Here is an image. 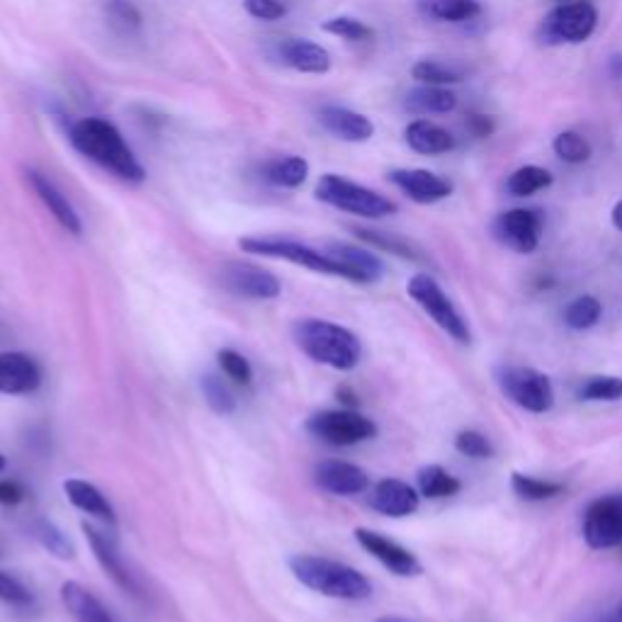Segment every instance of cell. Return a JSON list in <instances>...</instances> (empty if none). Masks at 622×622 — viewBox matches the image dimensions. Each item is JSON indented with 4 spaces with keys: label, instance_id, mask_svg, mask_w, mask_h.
Listing matches in <instances>:
<instances>
[{
    "label": "cell",
    "instance_id": "48",
    "mask_svg": "<svg viewBox=\"0 0 622 622\" xmlns=\"http://www.w3.org/2000/svg\"><path fill=\"white\" fill-rule=\"evenodd\" d=\"M608 71L613 78H620L622 81V54H613L608 61Z\"/></svg>",
    "mask_w": 622,
    "mask_h": 622
},
{
    "label": "cell",
    "instance_id": "44",
    "mask_svg": "<svg viewBox=\"0 0 622 622\" xmlns=\"http://www.w3.org/2000/svg\"><path fill=\"white\" fill-rule=\"evenodd\" d=\"M246 13L256 20L275 22L287 15V5L282 0H244Z\"/></svg>",
    "mask_w": 622,
    "mask_h": 622
},
{
    "label": "cell",
    "instance_id": "16",
    "mask_svg": "<svg viewBox=\"0 0 622 622\" xmlns=\"http://www.w3.org/2000/svg\"><path fill=\"white\" fill-rule=\"evenodd\" d=\"M42 387V367L27 353H0V394L22 397Z\"/></svg>",
    "mask_w": 622,
    "mask_h": 622
},
{
    "label": "cell",
    "instance_id": "20",
    "mask_svg": "<svg viewBox=\"0 0 622 622\" xmlns=\"http://www.w3.org/2000/svg\"><path fill=\"white\" fill-rule=\"evenodd\" d=\"M27 180H30L32 190L37 192V197L44 202V207H47L52 217L61 224V229H66L73 236H81L83 224H81V217H78V212L69 202V197H66L47 176L35 171V168H30L27 171Z\"/></svg>",
    "mask_w": 622,
    "mask_h": 622
},
{
    "label": "cell",
    "instance_id": "17",
    "mask_svg": "<svg viewBox=\"0 0 622 622\" xmlns=\"http://www.w3.org/2000/svg\"><path fill=\"white\" fill-rule=\"evenodd\" d=\"M81 528H83V533L88 538L90 550H93L95 559L100 562V567L105 569V574L110 576V579L115 581L120 588H124V591H127L129 596L139 598L142 596V586H139L137 579H134V574L127 567H124V562L120 557L115 542H112L105 533H100V530L93 528V525L83 523Z\"/></svg>",
    "mask_w": 622,
    "mask_h": 622
},
{
    "label": "cell",
    "instance_id": "38",
    "mask_svg": "<svg viewBox=\"0 0 622 622\" xmlns=\"http://www.w3.org/2000/svg\"><path fill=\"white\" fill-rule=\"evenodd\" d=\"M355 236H358L360 241H365V244H370V246L380 248V251H387V253L409 258V260H418V258H421V253H418L409 241H404V239H399V236H394V234L372 231V229H355Z\"/></svg>",
    "mask_w": 622,
    "mask_h": 622
},
{
    "label": "cell",
    "instance_id": "7",
    "mask_svg": "<svg viewBox=\"0 0 622 622\" xmlns=\"http://www.w3.org/2000/svg\"><path fill=\"white\" fill-rule=\"evenodd\" d=\"M406 292H409V297L418 304V307H421L428 316H431V319L448 336L455 338L457 343H470L472 341V333H470V326L465 321V316L457 312L455 304L450 302V297L443 292V287H440L431 275L416 273L409 280V285H406Z\"/></svg>",
    "mask_w": 622,
    "mask_h": 622
},
{
    "label": "cell",
    "instance_id": "27",
    "mask_svg": "<svg viewBox=\"0 0 622 622\" xmlns=\"http://www.w3.org/2000/svg\"><path fill=\"white\" fill-rule=\"evenodd\" d=\"M263 178L270 185L285 188V190H297L309 178V163L302 156H285V158H273L263 166Z\"/></svg>",
    "mask_w": 622,
    "mask_h": 622
},
{
    "label": "cell",
    "instance_id": "18",
    "mask_svg": "<svg viewBox=\"0 0 622 622\" xmlns=\"http://www.w3.org/2000/svg\"><path fill=\"white\" fill-rule=\"evenodd\" d=\"M370 506L382 516L406 518L418 511V506H421V494H418V489H414L411 484H406L402 479H382L375 484V489L370 494Z\"/></svg>",
    "mask_w": 622,
    "mask_h": 622
},
{
    "label": "cell",
    "instance_id": "39",
    "mask_svg": "<svg viewBox=\"0 0 622 622\" xmlns=\"http://www.w3.org/2000/svg\"><path fill=\"white\" fill-rule=\"evenodd\" d=\"M554 154H557L564 163L579 166L586 163L591 158V144H588L581 134L576 132H562L557 134V139L552 144Z\"/></svg>",
    "mask_w": 622,
    "mask_h": 622
},
{
    "label": "cell",
    "instance_id": "47",
    "mask_svg": "<svg viewBox=\"0 0 622 622\" xmlns=\"http://www.w3.org/2000/svg\"><path fill=\"white\" fill-rule=\"evenodd\" d=\"M338 399H341L348 409H355L358 406V397H355V392L353 389H348V387H338Z\"/></svg>",
    "mask_w": 622,
    "mask_h": 622
},
{
    "label": "cell",
    "instance_id": "13",
    "mask_svg": "<svg viewBox=\"0 0 622 622\" xmlns=\"http://www.w3.org/2000/svg\"><path fill=\"white\" fill-rule=\"evenodd\" d=\"M355 540L360 547H363L367 554H372V557H375L382 567H387L392 574L404 576V579H411V576H418L423 572L421 562L416 559V554L402 547L399 542L384 538L382 533H377V530L358 528Z\"/></svg>",
    "mask_w": 622,
    "mask_h": 622
},
{
    "label": "cell",
    "instance_id": "22",
    "mask_svg": "<svg viewBox=\"0 0 622 622\" xmlns=\"http://www.w3.org/2000/svg\"><path fill=\"white\" fill-rule=\"evenodd\" d=\"M280 59L299 73L324 76L331 71V54L309 39H287L280 47Z\"/></svg>",
    "mask_w": 622,
    "mask_h": 622
},
{
    "label": "cell",
    "instance_id": "5",
    "mask_svg": "<svg viewBox=\"0 0 622 622\" xmlns=\"http://www.w3.org/2000/svg\"><path fill=\"white\" fill-rule=\"evenodd\" d=\"M239 248L244 253L263 256V258H280L299 268L314 270V273L336 275V278L346 280L343 265L338 263V260H333L329 253L319 251V248H312L302 241L285 239V236H246V239L239 241Z\"/></svg>",
    "mask_w": 622,
    "mask_h": 622
},
{
    "label": "cell",
    "instance_id": "43",
    "mask_svg": "<svg viewBox=\"0 0 622 622\" xmlns=\"http://www.w3.org/2000/svg\"><path fill=\"white\" fill-rule=\"evenodd\" d=\"M0 601L15 608H30L35 596H32L30 588L20 579H15L13 574L0 572Z\"/></svg>",
    "mask_w": 622,
    "mask_h": 622
},
{
    "label": "cell",
    "instance_id": "8",
    "mask_svg": "<svg viewBox=\"0 0 622 622\" xmlns=\"http://www.w3.org/2000/svg\"><path fill=\"white\" fill-rule=\"evenodd\" d=\"M307 431L314 438H319L321 443H329L336 448H350L375 438L377 426L372 418L358 414L355 409H338V411L314 414L307 421Z\"/></svg>",
    "mask_w": 622,
    "mask_h": 622
},
{
    "label": "cell",
    "instance_id": "40",
    "mask_svg": "<svg viewBox=\"0 0 622 622\" xmlns=\"http://www.w3.org/2000/svg\"><path fill=\"white\" fill-rule=\"evenodd\" d=\"M321 27H324V32H329V35L341 37L346 42H370L372 37H375V30L365 25L363 20L348 18V15L326 20Z\"/></svg>",
    "mask_w": 622,
    "mask_h": 622
},
{
    "label": "cell",
    "instance_id": "30",
    "mask_svg": "<svg viewBox=\"0 0 622 622\" xmlns=\"http://www.w3.org/2000/svg\"><path fill=\"white\" fill-rule=\"evenodd\" d=\"M550 185H552V173L547 171V168L523 166V168H518V171H513L511 178H508L506 190L511 192L513 197H530Z\"/></svg>",
    "mask_w": 622,
    "mask_h": 622
},
{
    "label": "cell",
    "instance_id": "50",
    "mask_svg": "<svg viewBox=\"0 0 622 622\" xmlns=\"http://www.w3.org/2000/svg\"><path fill=\"white\" fill-rule=\"evenodd\" d=\"M375 622H411V620L399 618V615H384V618H377Z\"/></svg>",
    "mask_w": 622,
    "mask_h": 622
},
{
    "label": "cell",
    "instance_id": "41",
    "mask_svg": "<svg viewBox=\"0 0 622 622\" xmlns=\"http://www.w3.org/2000/svg\"><path fill=\"white\" fill-rule=\"evenodd\" d=\"M217 360H219V367L224 375L234 380L236 384H244V387H248V384L253 382V367L241 353H236V350L231 348H224L217 353Z\"/></svg>",
    "mask_w": 622,
    "mask_h": 622
},
{
    "label": "cell",
    "instance_id": "51",
    "mask_svg": "<svg viewBox=\"0 0 622 622\" xmlns=\"http://www.w3.org/2000/svg\"><path fill=\"white\" fill-rule=\"evenodd\" d=\"M5 465H8V460H5V455H0V472L5 470Z\"/></svg>",
    "mask_w": 622,
    "mask_h": 622
},
{
    "label": "cell",
    "instance_id": "3",
    "mask_svg": "<svg viewBox=\"0 0 622 622\" xmlns=\"http://www.w3.org/2000/svg\"><path fill=\"white\" fill-rule=\"evenodd\" d=\"M290 572L302 586L321 596L341 598V601H365L372 596L367 576L343 562L316 557V554H294Z\"/></svg>",
    "mask_w": 622,
    "mask_h": 622
},
{
    "label": "cell",
    "instance_id": "1",
    "mask_svg": "<svg viewBox=\"0 0 622 622\" xmlns=\"http://www.w3.org/2000/svg\"><path fill=\"white\" fill-rule=\"evenodd\" d=\"M71 144L88 161L98 163L103 171L124 180V183L139 185L146 180L144 166L134 156L132 146L124 142L115 124L103 117L78 120L71 127Z\"/></svg>",
    "mask_w": 622,
    "mask_h": 622
},
{
    "label": "cell",
    "instance_id": "25",
    "mask_svg": "<svg viewBox=\"0 0 622 622\" xmlns=\"http://www.w3.org/2000/svg\"><path fill=\"white\" fill-rule=\"evenodd\" d=\"M404 137H406V144H409L416 154H423V156H438V154H448L455 149V139H452V134L428 120H414L409 127H406Z\"/></svg>",
    "mask_w": 622,
    "mask_h": 622
},
{
    "label": "cell",
    "instance_id": "33",
    "mask_svg": "<svg viewBox=\"0 0 622 622\" xmlns=\"http://www.w3.org/2000/svg\"><path fill=\"white\" fill-rule=\"evenodd\" d=\"M200 389H202V397H205V402L210 404V409L214 414L229 416L236 411V399L229 389V384H226L219 375H214V372L202 375Z\"/></svg>",
    "mask_w": 622,
    "mask_h": 622
},
{
    "label": "cell",
    "instance_id": "45",
    "mask_svg": "<svg viewBox=\"0 0 622 622\" xmlns=\"http://www.w3.org/2000/svg\"><path fill=\"white\" fill-rule=\"evenodd\" d=\"M27 499V489L18 482L3 479L0 482V504L3 506H18Z\"/></svg>",
    "mask_w": 622,
    "mask_h": 622
},
{
    "label": "cell",
    "instance_id": "34",
    "mask_svg": "<svg viewBox=\"0 0 622 622\" xmlns=\"http://www.w3.org/2000/svg\"><path fill=\"white\" fill-rule=\"evenodd\" d=\"M105 18L110 22V27L117 30L120 35H137L144 25L139 8L134 5L132 0H108Z\"/></svg>",
    "mask_w": 622,
    "mask_h": 622
},
{
    "label": "cell",
    "instance_id": "52",
    "mask_svg": "<svg viewBox=\"0 0 622 622\" xmlns=\"http://www.w3.org/2000/svg\"><path fill=\"white\" fill-rule=\"evenodd\" d=\"M615 618H618V622H622V603H620V608H618V613H615Z\"/></svg>",
    "mask_w": 622,
    "mask_h": 622
},
{
    "label": "cell",
    "instance_id": "46",
    "mask_svg": "<svg viewBox=\"0 0 622 622\" xmlns=\"http://www.w3.org/2000/svg\"><path fill=\"white\" fill-rule=\"evenodd\" d=\"M467 129L474 134V137H489V134L494 132V122L491 117H486V115H470L467 120Z\"/></svg>",
    "mask_w": 622,
    "mask_h": 622
},
{
    "label": "cell",
    "instance_id": "4",
    "mask_svg": "<svg viewBox=\"0 0 622 622\" xmlns=\"http://www.w3.org/2000/svg\"><path fill=\"white\" fill-rule=\"evenodd\" d=\"M316 197H319L324 205L355 214V217L363 219H384L397 212V205H394L389 197L336 173L321 176L319 183H316Z\"/></svg>",
    "mask_w": 622,
    "mask_h": 622
},
{
    "label": "cell",
    "instance_id": "32",
    "mask_svg": "<svg viewBox=\"0 0 622 622\" xmlns=\"http://www.w3.org/2000/svg\"><path fill=\"white\" fill-rule=\"evenodd\" d=\"M511 489L520 496V499H525V501H550V499H554V496L564 494V484L538 479V477H530V474L513 472L511 474Z\"/></svg>",
    "mask_w": 622,
    "mask_h": 622
},
{
    "label": "cell",
    "instance_id": "12",
    "mask_svg": "<svg viewBox=\"0 0 622 622\" xmlns=\"http://www.w3.org/2000/svg\"><path fill=\"white\" fill-rule=\"evenodd\" d=\"M494 234L516 253H533L542 239V214L535 210H508L496 219Z\"/></svg>",
    "mask_w": 622,
    "mask_h": 622
},
{
    "label": "cell",
    "instance_id": "28",
    "mask_svg": "<svg viewBox=\"0 0 622 622\" xmlns=\"http://www.w3.org/2000/svg\"><path fill=\"white\" fill-rule=\"evenodd\" d=\"M416 484L418 494H421L423 499H450V496L462 491V482L452 477V474L440 465H426L418 470Z\"/></svg>",
    "mask_w": 622,
    "mask_h": 622
},
{
    "label": "cell",
    "instance_id": "35",
    "mask_svg": "<svg viewBox=\"0 0 622 622\" xmlns=\"http://www.w3.org/2000/svg\"><path fill=\"white\" fill-rule=\"evenodd\" d=\"M411 76L423 86H443V88L460 83L462 78H465V73L455 69V66H448L443 61H433V59L418 61L411 69Z\"/></svg>",
    "mask_w": 622,
    "mask_h": 622
},
{
    "label": "cell",
    "instance_id": "53",
    "mask_svg": "<svg viewBox=\"0 0 622 622\" xmlns=\"http://www.w3.org/2000/svg\"><path fill=\"white\" fill-rule=\"evenodd\" d=\"M608 622H618V618H613V620H608Z\"/></svg>",
    "mask_w": 622,
    "mask_h": 622
},
{
    "label": "cell",
    "instance_id": "6",
    "mask_svg": "<svg viewBox=\"0 0 622 622\" xmlns=\"http://www.w3.org/2000/svg\"><path fill=\"white\" fill-rule=\"evenodd\" d=\"M496 382H499L504 397L523 411L547 414L554 406V387L545 372L523 365H508L499 370Z\"/></svg>",
    "mask_w": 622,
    "mask_h": 622
},
{
    "label": "cell",
    "instance_id": "14",
    "mask_svg": "<svg viewBox=\"0 0 622 622\" xmlns=\"http://www.w3.org/2000/svg\"><path fill=\"white\" fill-rule=\"evenodd\" d=\"M389 180L418 205H433V202L452 195L450 180L440 178L433 171H426V168H399V171L389 173Z\"/></svg>",
    "mask_w": 622,
    "mask_h": 622
},
{
    "label": "cell",
    "instance_id": "23",
    "mask_svg": "<svg viewBox=\"0 0 622 622\" xmlns=\"http://www.w3.org/2000/svg\"><path fill=\"white\" fill-rule=\"evenodd\" d=\"M61 603L76 622H117L115 615L100 603V598L78 581H66L61 586Z\"/></svg>",
    "mask_w": 622,
    "mask_h": 622
},
{
    "label": "cell",
    "instance_id": "19",
    "mask_svg": "<svg viewBox=\"0 0 622 622\" xmlns=\"http://www.w3.org/2000/svg\"><path fill=\"white\" fill-rule=\"evenodd\" d=\"M324 251L343 265L346 280L358 282V285H372V282H377L384 275L382 260L367 251V248L353 244H329Z\"/></svg>",
    "mask_w": 622,
    "mask_h": 622
},
{
    "label": "cell",
    "instance_id": "49",
    "mask_svg": "<svg viewBox=\"0 0 622 622\" xmlns=\"http://www.w3.org/2000/svg\"><path fill=\"white\" fill-rule=\"evenodd\" d=\"M610 217H613L615 229H618V231H622V202H618V205L613 207V214H610Z\"/></svg>",
    "mask_w": 622,
    "mask_h": 622
},
{
    "label": "cell",
    "instance_id": "2",
    "mask_svg": "<svg viewBox=\"0 0 622 622\" xmlns=\"http://www.w3.org/2000/svg\"><path fill=\"white\" fill-rule=\"evenodd\" d=\"M294 343L314 363L350 372L360 365L363 343L360 338L341 324L326 319H299L292 329Z\"/></svg>",
    "mask_w": 622,
    "mask_h": 622
},
{
    "label": "cell",
    "instance_id": "15",
    "mask_svg": "<svg viewBox=\"0 0 622 622\" xmlns=\"http://www.w3.org/2000/svg\"><path fill=\"white\" fill-rule=\"evenodd\" d=\"M314 482L326 494L355 496L367 491L370 477L363 467L343 460H324L314 467Z\"/></svg>",
    "mask_w": 622,
    "mask_h": 622
},
{
    "label": "cell",
    "instance_id": "10",
    "mask_svg": "<svg viewBox=\"0 0 622 622\" xmlns=\"http://www.w3.org/2000/svg\"><path fill=\"white\" fill-rule=\"evenodd\" d=\"M584 540L591 550L622 547V499L603 496L586 508Z\"/></svg>",
    "mask_w": 622,
    "mask_h": 622
},
{
    "label": "cell",
    "instance_id": "21",
    "mask_svg": "<svg viewBox=\"0 0 622 622\" xmlns=\"http://www.w3.org/2000/svg\"><path fill=\"white\" fill-rule=\"evenodd\" d=\"M319 122L324 124L326 132H331L336 139L350 142V144H363L370 142L372 134H375V124L370 122V117L360 115L355 110L329 105L319 112Z\"/></svg>",
    "mask_w": 622,
    "mask_h": 622
},
{
    "label": "cell",
    "instance_id": "42",
    "mask_svg": "<svg viewBox=\"0 0 622 622\" xmlns=\"http://www.w3.org/2000/svg\"><path fill=\"white\" fill-rule=\"evenodd\" d=\"M455 448L460 455L472 457V460H489L494 457V445L491 440L479 431H460L455 438Z\"/></svg>",
    "mask_w": 622,
    "mask_h": 622
},
{
    "label": "cell",
    "instance_id": "36",
    "mask_svg": "<svg viewBox=\"0 0 622 622\" xmlns=\"http://www.w3.org/2000/svg\"><path fill=\"white\" fill-rule=\"evenodd\" d=\"M32 535H35L39 540V545L47 550L49 554H54V557H59V559H71L76 550L71 545V540L66 538L59 528H56L52 520H44L39 518L35 525H32Z\"/></svg>",
    "mask_w": 622,
    "mask_h": 622
},
{
    "label": "cell",
    "instance_id": "31",
    "mask_svg": "<svg viewBox=\"0 0 622 622\" xmlns=\"http://www.w3.org/2000/svg\"><path fill=\"white\" fill-rule=\"evenodd\" d=\"M601 314H603L601 302L591 297V294H581V297L572 299L567 304V309H564V324L574 331H586L598 324Z\"/></svg>",
    "mask_w": 622,
    "mask_h": 622
},
{
    "label": "cell",
    "instance_id": "26",
    "mask_svg": "<svg viewBox=\"0 0 622 622\" xmlns=\"http://www.w3.org/2000/svg\"><path fill=\"white\" fill-rule=\"evenodd\" d=\"M404 105L414 115H448L457 108V95L443 86H421L406 95Z\"/></svg>",
    "mask_w": 622,
    "mask_h": 622
},
{
    "label": "cell",
    "instance_id": "37",
    "mask_svg": "<svg viewBox=\"0 0 622 622\" xmlns=\"http://www.w3.org/2000/svg\"><path fill=\"white\" fill-rule=\"evenodd\" d=\"M576 397L584 402H618L622 399V377L615 375H596L588 377Z\"/></svg>",
    "mask_w": 622,
    "mask_h": 622
},
{
    "label": "cell",
    "instance_id": "29",
    "mask_svg": "<svg viewBox=\"0 0 622 622\" xmlns=\"http://www.w3.org/2000/svg\"><path fill=\"white\" fill-rule=\"evenodd\" d=\"M418 10L428 20L438 22H467L479 15L477 0H418Z\"/></svg>",
    "mask_w": 622,
    "mask_h": 622
},
{
    "label": "cell",
    "instance_id": "11",
    "mask_svg": "<svg viewBox=\"0 0 622 622\" xmlns=\"http://www.w3.org/2000/svg\"><path fill=\"white\" fill-rule=\"evenodd\" d=\"M222 285L246 299H275L280 297V280L265 268H258L241 260H229L222 268Z\"/></svg>",
    "mask_w": 622,
    "mask_h": 622
},
{
    "label": "cell",
    "instance_id": "9",
    "mask_svg": "<svg viewBox=\"0 0 622 622\" xmlns=\"http://www.w3.org/2000/svg\"><path fill=\"white\" fill-rule=\"evenodd\" d=\"M598 25L596 8L586 0H572L552 10L540 27L545 44H579L593 35Z\"/></svg>",
    "mask_w": 622,
    "mask_h": 622
},
{
    "label": "cell",
    "instance_id": "24",
    "mask_svg": "<svg viewBox=\"0 0 622 622\" xmlns=\"http://www.w3.org/2000/svg\"><path fill=\"white\" fill-rule=\"evenodd\" d=\"M64 491H66V499H69L78 508V511L103 520V523H108V525L117 523L115 508H112V504L105 499L103 491H100L98 486H93L90 482H83V479H66Z\"/></svg>",
    "mask_w": 622,
    "mask_h": 622
},
{
    "label": "cell",
    "instance_id": "54",
    "mask_svg": "<svg viewBox=\"0 0 622 622\" xmlns=\"http://www.w3.org/2000/svg\"><path fill=\"white\" fill-rule=\"evenodd\" d=\"M562 3H569V0H562Z\"/></svg>",
    "mask_w": 622,
    "mask_h": 622
}]
</instances>
